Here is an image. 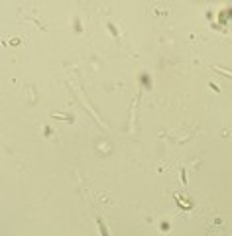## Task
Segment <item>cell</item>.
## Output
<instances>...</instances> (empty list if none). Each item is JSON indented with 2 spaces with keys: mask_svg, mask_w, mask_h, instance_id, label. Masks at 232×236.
<instances>
[{
  "mask_svg": "<svg viewBox=\"0 0 232 236\" xmlns=\"http://www.w3.org/2000/svg\"><path fill=\"white\" fill-rule=\"evenodd\" d=\"M97 221H98V226H101V232H102V236H108V230H106V226L102 224V221H101V218H97Z\"/></svg>",
  "mask_w": 232,
  "mask_h": 236,
  "instance_id": "7a4b0ae2",
  "label": "cell"
},
{
  "mask_svg": "<svg viewBox=\"0 0 232 236\" xmlns=\"http://www.w3.org/2000/svg\"><path fill=\"white\" fill-rule=\"evenodd\" d=\"M53 118H65V120H73L71 116H67V114H53Z\"/></svg>",
  "mask_w": 232,
  "mask_h": 236,
  "instance_id": "3957f363",
  "label": "cell"
},
{
  "mask_svg": "<svg viewBox=\"0 0 232 236\" xmlns=\"http://www.w3.org/2000/svg\"><path fill=\"white\" fill-rule=\"evenodd\" d=\"M214 71H218V73H222V75H226V77H232V71H226V69H222V67H213Z\"/></svg>",
  "mask_w": 232,
  "mask_h": 236,
  "instance_id": "6da1fadb",
  "label": "cell"
}]
</instances>
